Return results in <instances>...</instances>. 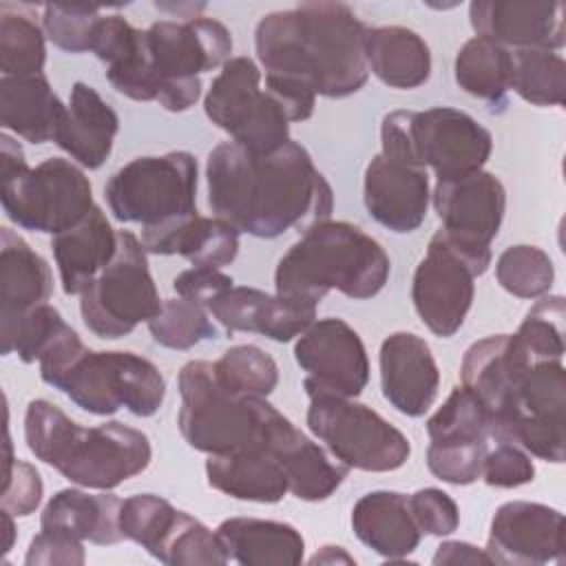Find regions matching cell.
I'll list each match as a JSON object with an SVG mask.
<instances>
[{
  "label": "cell",
  "mask_w": 566,
  "mask_h": 566,
  "mask_svg": "<svg viewBox=\"0 0 566 566\" xmlns=\"http://www.w3.org/2000/svg\"><path fill=\"white\" fill-rule=\"evenodd\" d=\"M511 88L533 106H562L566 97L564 57L548 49H515Z\"/></svg>",
  "instance_id": "37"
},
{
  "label": "cell",
  "mask_w": 566,
  "mask_h": 566,
  "mask_svg": "<svg viewBox=\"0 0 566 566\" xmlns=\"http://www.w3.org/2000/svg\"><path fill=\"white\" fill-rule=\"evenodd\" d=\"M391 272L385 248L347 221H318L287 248L274 270V292L312 307L336 290L347 298L376 296Z\"/></svg>",
  "instance_id": "4"
},
{
  "label": "cell",
  "mask_w": 566,
  "mask_h": 566,
  "mask_svg": "<svg viewBox=\"0 0 566 566\" xmlns=\"http://www.w3.org/2000/svg\"><path fill=\"white\" fill-rule=\"evenodd\" d=\"M385 400L409 418H420L438 398L440 371L424 338L411 332L389 334L378 354Z\"/></svg>",
  "instance_id": "23"
},
{
  "label": "cell",
  "mask_w": 566,
  "mask_h": 566,
  "mask_svg": "<svg viewBox=\"0 0 566 566\" xmlns=\"http://www.w3.org/2000/svg\"><path fill=\"white\" fill-rule=\"evenodd\" d=\"M217 535L228 557L241 566H296L305 557V539L287 522L228 517Z\"/></svg>",
  "instance_id": "31"
},
{
  "label": "cell",
  "mask_w": 566,
  "mask_h": 566,
  "mask_svg": "<svg viewBox=\"0 0 566 566\" xmlns=\"http://www.w3.org/2000/svg\"><path fill=\"white\" fill-rule=\"evenodd\" d=\"M206 184L212 214L256 239L307 230L334 208L329 181L292 139L268 155L221 142L208 155Z\"/></svg>",
  "instance_id": "1"
},
{
  "label": "cell",
  "mask_w": 566,
  "mask_h": 566,
  "mask_svg": "<svg viewBox=\"0 0 566 566\" xmlns=\"http://www.w3.org/2000/svg\"><path fill=\"white\" fill-rule=\"evenodd\" d=\"M239 230L219 217H201L199 212L177 223L142 230V243L150 254H179L197 268L230 265L239 254Z\"/></svg>",
  "instance_id": "28"
},
{
  "label": "cell",
  "mask_w": 566,
  "mask_h": 566,
  "mask_svg": "<svg viewBox=\"0 0 566 566\" xmlns=\"http://www.w3.org/2000/svg\"><path fill=\"white\" fill-rule=\"evenodd\" d=\"M122 500L113 493H88L80 489L57 491L42 509L40 528L71 535L97 546L124 539L119 531Z\"/></svg>",
  "instance_id": "30"
},
{
  "label": "cell",
  "mask_w": 566,
  "mask_h": 566,
  "mask_svg": "<svg viewBox=\"0 0 566 566\" xmlns=\"http://www.w3.org/2000/svg\"><path fill=\"white\" fill-rule=\"evenodd\" d=\"M119 531L168 566H223L230 562L217 531L155 493L122 500Z\"/></svg>",
  "instance_id": "13"
},
{
  "label": "cell",
  "mask_w": 566,
  "mask_h": 566,
  "mask_svg": "<svg viewBox=\"0 0 566 566\" xmlns=\"http://www.w3.org/2000/svg\"><path fill=\"white\" fill-rule=\"evenodd\" d=\"M365 62L389 88L411 91L422 86L431 75L429 44L416 31L398 24L367 27Z\"/></svg>",
  "instance_id": "34"
},
{
  "label": "cell",
  "mask_w": 566,
  "mask_h": 566,
  "mask_svg": "<svg viewBox=\"0 0 566 566\" xmlns=\"http://www.w3.org/2000/svg\"><path fill=\"white\" fill-rule=\"evenodd\" d=\"M365 35L367 27L349 4L301 2L263 15L254 29V49L265 75L343 99L358 93L369 77Z\"/></svg>",
  "instance_id": "2"
},
{
  "label": "cell",
  "mask_w": 566,
  "mask_h": 566,
  "mask_svg": "<svg viewBox=\"0 0 566 566\" xmlns=\"http://www.w3.org/2000/svg\"><path fill=\"white\" fill-rule=\"evenodd\" d=\"M117 130L119 117L111 104L93 86L75 82L53 142L82 168L95 170L108 159Z\"/></svg>",
  "instance_id": "26"
},
{
  "label": "cell",
  "mask_w": 566,
  "mask_h": 566,
  "mask_svg": "<svg viewBox=\"0 0 566 566\" xmlns=\"http://www.w3.org/2000/svg\"><path fill=\"white\" fill-rule=\"evenodd\" d=\"M53 274L49 263L11 228H0V338L24 314L49 301Z\"/></svg>",
  "instance_id": "25"
},
{
  "label": "cell",
  "mask_w": 566,
  "mask_h": 566,
  "mask_svg": "<svg viewBox=\"0 0 566 566\" xmlns=\"http://www.w3.org/2000/svg\"><path fill=\"white\" fill-rule=\"evenodd\" d=\"M119 245L113 261L80 294V314L88 332L115 340L148 323L161 298L148 270V252L133 232L117 230Z\"/></svg>",
  "instance_id": "9"
},
{
  "label": "cell",
  "mask_w": 566,
  "mask_h": 566,
  "mask_svg": "<svg viewBox=\"0 0 566 566\" xmlns=\"http://www.w3.org/2000/svg\"><path fill=\"white\" fill-rule=\"evenodd\" d=\"M64 325L62 314L53 305L42 303L24 314L9 336L0 338L2 354H18L22 363H35Z\"/></svg>",
  "instance_id": "46"
},
{
  "label": "cell",
  "mask_w": 566,
  "mask_h": 566,
  "mask_svg": "<svg viewBox=\"0 0 566 566\" xmlns=\"http://www.w3.org/2000/svg\"><path fill=\"white\" fill-rule=\"evenodd\" d=\"M480 478L495 489H515L535 480V464L515 442L491 440Z\"/></svg>",
  "instance_id": "49"
},
{
  "label": "cell",
  "mask_w": 566,
  "mask_h": 566,
  "mask_svg": "<svg viewBox=\"0 0 566 566\" xmlns=\"http://www.w3.org/2000/svg\"><path fill=\"white\" fill-rule=\"evenodd\" d=\"M206 310L230 334L254 332L276 343L301 336L316 321V307L248 285H232Z\"/></svg>",
  "instance_id": "24"
},
{
  "label": "cell",
  "mask_w": 566,
  "mask_h": 566,
  "mask_svg": "<svg viewBox=\"0 0 566 566\" xmlns=\"http://www.w3.org/2000/svg\"><path fill=\"white\" fill-rule=\"evenodd\" d=\"M46 62L44 29L24 4H0L2 75H38Z\"/></svg>",
  "instance_id": "36"
},
{
  "label": "cell",
  "mask_w": 566,
  "mask_h": 566,
  "mask_svg": "<svg viewBox=\"0 0 566 566\" xmlns=\"http://www.w3.org/2000/svg\"><path fill=\"white\" fill-rule=\"evenodd\" d=\"M363 201L378 226L396 234L418 230L431 201L427 168L378 153L365 168Z\"/></svg>",
  "instance_id": "21"
},
{
  "label": "cell",
  "mask_w": 566,
  "mask_h": 566,
  "mask_svg": "<svg viewBox=\"0 0 566 566\" xmlns=\"http://www.w3.org/2000/svg\"><path fill=\"white\" fill-rule=\"evenodd\" d=\"M64 108L42 73L0 77V124L29 144L51 142Z\"/></svg>",
  "instance_id": "32"
},
{
  "label": "cell",
  "mask_w": 566,
  "mask_h": 566,
  "mask_svg": "<svg viewBox=\"0 0 566 566\" xmlns=\"http://www.w3.org/2000/svg\"><path fill=\"white\" fill-rule=\"evenodd\" d=\"M2 210L15 226L60 234L77 226L93 210V188L80 166L64 157H51L35 168H22L0 177Z\"/></svg>",
  "instance_id": "11"
},
{
  "label": "cell",
  "mask_w": 566,
  "mask_h": 566,
  "mask_svg": "<svg viewBox=\"0 0 566 566\" xmlns=\"http://www.w3.org/2000/svg\"><path fill=\"white\" fill-rule=\"evenodd\" d=\"M206 117L250 153L268 155L290 142V117L281 102L261 88L259 66L245 57H230L210 82L203 97Z\"/></svg>",
  "instance_id": "10"
},
{
  "label": "cell",
  "mask_w": 566,
  "mask_h": 566,
  "mask_svg": "<svg viewBox=\"0 0 566 566\" xmlns=\"http://www.w3.org/2000/svg\"><path fill=\"white\" fill-rule=\"evenodd\" d=\"M44 484L33 464L13 458L11 436L7 429V464H4V484L0 493V504L15 517L31 515L42 502Z\"/></svg>",
  "instance_id": "48"
},
{
  "label": "cell",
  "mask_w": 566,
  "mask_h": 566,
  "mask_svg": "<svg viewBox=\"0 0 566 566\" xmlns=\"http://www.w3.org/2000/svg\"><path fill=\"white\" fill-rule=\"evenodd\" d=\"M413 153L438 181L460 179L484 168L493 150L491 133L469 113L451 106L409 111Z\"/></svg>",
  "instance_id": "17"
},
{
  "label": "cell",
  "mask_w": 566,
  "mask_h": 566,
  "mask_svg": "<svg viewBox=\"0 0 566 566\" xmlns=\"http://www.w3.org/2000/svg\"><path fill=\"white\" fill-rule=\"evenodd\" d=\"M212 367L219 385L234 396L265 398L279 385L276 360L256 345H234Z\"/></svg>",
  "instance_id": "38"
},
{
  "label": "cell",
  "mask_w": 566,
  "mask_h": 566,
  "mask_svg": "<svg viewBox=\"0 0 566 566\" xmlns=\"http://www.w3.org/2000/svg\"><path fill=\"white\" fill-rule=\"evenodd\" d=\"M40 378L93 416L122 407L148 418L166 398V380L155 363L135 352H93L66 323L42 352Z\"/></svg>",
  "instance_id": "5"
},
{
  "label": "cell",
  "mask_w": 566,
  "mask_h": 566,
  "mask_svg": "<svg viewBox=\"0 0 566 566\" xmlns=\"http://www.w3.org/2000/svg\"><path fill=\"white\" fill-rule=\"evenodd\" d=\"M307 398H356L369 382V358L358 332L343 318H318L296 340Z\"/></svg>",
  "instance_id": "15"
},
{
  "label": "cell",
  "mask_w": 566,
  "mask_h": 566,
  "mask_svg": "<svg viewBox=\"0 0 566 566\" xmlns=\"http://www.w3.org/2000/svg\"><path fill=\"white\" fill-rule=\"evenodd\" d=\"M433 564H491L484 548H478L469 542L447 539L433 553Z\"/></svg>",
  "instance_id": "54"
},
{
  "label": "cell",
  "mask_w": 566,
  "mask_h": 566,
  "mask_svg": "<svg viewBox=\"0 0 566 566\" xmlns=\"http://www.w3.org/2000/svg\"><path fill=\"white\" fill-rule=\"evenodd\" d=\"M495 279L517 298H539L551 292L555 265L537 245H511L495 261Z\"/></svg>",
  "instance_id": "40"
},
{
  "label": "cell",
  "mask_w": 566,
  "mask_h": 566,
  "mask_svg": "<svg viewBox=\"0 0 566 566\" xmlns=\"http://www.w3.org/2000/svg\"><path fill=\"white\" fill-rule=\"evenodd\" d=\"M206 478L219 493L243 502L274 504L290 491L279 460L261 444L234 453L208 455Z\"/></svg>",
  "instance_id": "33"
},
{
  "label": "cell",
  "mask_w": 566,
  "mask_h": 566,
  "mask_svg": "<svg viewBox=\"0 0 566 566\" xmlns=\"http://www.w3.org/2000/svg\"><path fill=\"white\" fill-rule=\"evenodd\" d=\"M354 535L387 562H402L420 544V528L409 509V495L398 491L365 493L352 509Z\"/></svg>",
  "instance_id": "29"
},
{
  "label": "cell",
  "mask_w": 566,
  "mask_h": 566,
  "mask_svg": "<svg viewBox=\"0 0 566 566\" xmlns=\"http://www.w3.org/2000/svg\"><path fill=\"white\" fill-rule=\"evenodd\" d=\"M427 436L429 440H491V420L475 396L458 385L427 420Z\"/></svg>",
  "instance_id": "42"
},
{
  "label": "cell",
  "mask_w": 566,
  "mask_h": 566,
  "mask_svg": "<svg viewBox=\"0 0 566 566\" xmlns=\"http://www.w3.org/2000/svg\"><path fill=\"white\" fill-rule=\"evenodd\" d=\"M473 281L471 265L436 232L411 281L413 307L431 334L451 338L460 332L473 305Z\"/></svg>",
  "instance_id": "18"
},
{
  "label": "cell",
  "mask_w": 566,
  "mask_h": 566,
  "mask_svg": "<svg viewBox=\"0 0 566 566\" xmlns=\"http://www.w3.org/2000/svg\"><path fill=\"white\" fill-rule=\"evenodd\" d=\"M475 35L513 49L564 46V4L548 0H475L469 4Z\"/></svg>",
  "instance_id": "22"
},
{
  "label": "cell",
  "mask_w": 566,
  "mask_h": 566,
  "mask_svg": "<svg viewBox=\"0 0 566 566\" xmlns=\"http://www.w3.org/2000/svg\"><path fill=\"white\" fill-rule=\"evenodd\" d=\"M564 296H539V301L526 312L515 336L533 363L562 360L564 356Z\"/></svg>",
  "instance_id": "41"
},
{
  "label": "cell",
  "mask_w": 566,
  "mask_h": 566,
  "mask_svg": "<svg viewBox=\"0 0 566 566\" xmlns=\"http://www.w3.org/2000/svg\"><path fill=\"white\" fill-rule=\"evenodd\" d=\"M261 447H265L279 460L287 478L290 493L303 502L327 500L349 473L343 462L296 429L272 405L265 409Z\"/></svg>",
  "instance_id": "20"
},
{
  "label": "cell",
  "mask_w": 566,
  "mask_h": 566,
  "mask_svg": "<svg viewBox=\"0 0 566 566\" xmlns=\"http://www.w3.org/2000/svg\"><path fill=\"white\" fill-rule=\"evenodd\" d=\"M84 562L86 551L82 539L42 528L31 539L24 555L27 566H82Z\"/></svg>",
  "instance_id": "51"
},
{
  "label": "cell",
  "mask_w": 566,
  "mask_h": 566,
  "mask_svg": "<svg viewBox=\"0 0 566 566\" xmlns=\"http://www.w3.org/2000/svg\"><path fill=\"white\" fill-rule=\"evenodd\" d=\"M265 91H270L285 108L290 122H305L312 117L316 106V93L294 80L265 75Z\"/></svg>",
  "instance_id": "53"
},
{
  "label": "cell",
  "mask_w": 566,
  "mask_h": 566,
  "mask_svg": "<svg viewBox=\"0 0 566 566\" xmlns=\"http://www.w3.org/2000/svg\"><path fill=\"white\" fill-rule=\"evenodd\" d=\"M117 245V230H113L99 206H93L77 226L55 234L51 239V250L64 294L80 296L113 261Z\"/></svg>",
  "instance_id": "27"
},
{
  "label": "cell",
  "mask_w": 566,
  "mask_h": 566,
  "mask_svg": "<svg viewBox=\"0 0 566 566\" xmlns=\"http://www.w3.org/2000/svg\"><path fill=\"white\" fill-rule=\"evenodd\" d=\"M148 332L161 347L179 352L217 338V327L210 321V312L203 305L181 296L161 303V310L148 321Z\"/></svg>",
  "instance_id": "39"
},
{
  "label": "cell",
  "mask_w": 566,
  "mask_h": 566,
  "mask_svg": "<svg viewBox=\"0 0 566 566\" xmlns=\"http://www.w3.org/2000/svg\"><path fill=\"white\" fill-rule=\"evenodd\" d=\"M179 416L184 440L201 453L223 455L259 447L263 440L265 398L226 391L208 360H190L179 369Z\"/></svg>",
  "instance_id": "6"
},
{
  "label": "cell",
  "mask_w": 566,
  "mask_h": 566,
  "mask_svg": "<svg viewBox=\"0 0 566 566\" xmlns=\"http://www.w3.org/2000/svg\"><path fill=\"white\" fill-rule=\"evenodd\" d=\"M29 451L69 482L113 491L148 469L153 447L146 433L122 422L82 427L60 407L35 398L24 411Z\"/></svg>",
  "instance_id": "3"
},
{
  "label": "cell",
  "mask_w": 566,
  "mask_h": 566,
  "mask_svg": "<svg viewBox=\"0 0 566 566\" xmlns=\"http://www.w3.org/2000/svg\"><path fill=\"white\" fill-rule=\"evenodd\" d=\"M102 15V7L53 2L42 7V29L60 51L86 53Z\"/></svg>",
  "instance_id": "44"
},
{
  "label": "cell",
  "mask_w": 566,
  "mask_h": 566,
  "mask_svg": "<svg viewBox=\"0 0 566 566\" xmlns=\"http://www.w3.org/2000/svg\"><path fill=\"white\" fill-rule=\"evenodd\" d=\"M453 75L464 93L489 102L493 108L502 106L511 91L513 51L475 35L460 46L453 62Z\"/></svg>",
  "instance_id": "35"
},
{
  "label": "cell",
  "mask_w": 566,
  "mask_h": 566,
  "mask_svg": "<svg viewBox=\"0 0 566 566\" xmlns=\"http://www.w3.org/2000/svg\"><path fill=\"white\" fill-rule=\"evenodd\" d=\"M506 440L522 447L528 455L562 464L566 458V420L517 416L509 427Z\"/></svg>",
  "instance_id": "47"
},
{
  "label": "cell",
  "mask_w": 566,
  "mask_h": 566,
  "mask_svg": "<svg viewBox=\"0 0 566 566\" xmlns=\"http://www.w3.org/2000/svg\"><path fill=\"white\" fill-rule=\"evenodd\" d=\"M146 51L155 102L168 113H184L201 97L199 75L232 57V35L214 18L159 20L146 29Z\"/></svg>",
  "instance_id": "7"
},
{
  "label": "cell",
  "mask_w": 566,
  "mask_h": 566,
  "mask_svg": "<svg viewBox=\"0 0 566 566\" xmlns=\"http://www.w3.org/2000/svg\"><path fill=\"white\" fill-rule=\"evenodd\" d=\"M307 427L347 469L396 471L411 455L409 438L354 398H310Z\"/></svg>",
  "instance_id": "12"
},
{
  "label": "cell",
  "mask_w": 566,
  "mask_h": 566,
  "mask_svg": "<svg viewBox=\"0 0 566 566\" xmlns=\"http://www.w3.org/2000/svg\"><path fill=\"white\" fill-rule=\"evenodd\" d=\"M310 564H356V559L343 546L327 544L310 557Z\"/></svg>",
  "instance_id": "55"
},
{
  "label": "cell",
  "mask_w": 566,
  "mask_h": 566,
  "mask_svg": "<svg viewBox=\"0 0 566 566\" xmlns=\"http://www.w3.org/2000/svg\"><path fill=\"white\" fill-rule=\"evenodd\" d=\"M13 517L9 511L2 509V522H4V553H9L13 548V537H15V524H13Z\"/></svg>",
  "instance_id": "56"
},
{
  "label": "cell",
  "mask_w": 566,
  "mask_h": 566,
  "mask_svg": "<svg viewBox=\"0 0 566 566\" xmlns=\"http://www.w3.org/2000/svg\"><path fill=\"white\" fill-rule=\"evenodd\" d=\"M484 551L491 564H564V515L539 502H504L493 513Z\"/></svg>",
  "instance_id": "19"
},
{
  "label": "cell",
  "mask_w": 566,
  "mask_h": 566,
  "mask_svg": "<svg viewBox=\"0 0 566 566\" xmlns=\"http://www.w3.org/2000/svg\"><path fill=\"white\" fill-rule=\"evenodd\" d=\"M431 201L442 223L440 237L471 265L475 276H482L491 265V241L504 221L502 181L486 170L436 181Z\"/></svg>",
  "instance_id": "14"
},
{
  "label": "cell",
  "mask_w": 566,
  "mask_h": 566,
  "mask_svg": "<svg viewBox=\"0 0 566 566\" xmlns=\"http://www.w3.org/2000/svg\"><path fill=\"white\" fill-rule=\"evenodd\" d=\"M533 365L515 334H493L475 340L462 356L460 385L484 407L491 420V440H506L520 416V385Z\"/></svg>",
  "instance_id": "16"
},
{
  "label": "cell",
  "mask_w": 566,
  "mask_h": 566,
  "mask_svg": "<svg viewBox=\"0 0 566 566\" xmlns=\"http://www.w3.org/2000/svg\"><path fill=\"white\" fill-rule=\"evenodd\" d=\"M409 509L422 535L447 537L460 526V511L455 500L436 486L418 489L409 495Z\"/></svg>",
  "instance_id": "50"
},
{
  "label": "cell",
  "mask_w": 566,
  "mask_h": 566,
  "mask_svg": "<svg viewBox=\"0 0 566 566\" xmlns=\"http://www.w3.org/2000/svg\"><path fill=\"white\" fill-rule=\"evenodd\" d=\"M197 159L188 150L135 157L115 170L104 197L122 223L155 230L197 214Z\"/></svg>",
  "instance_id": "8"
},
{
  "label": "cell",
  "mask_w": 566,
  "mask_h": 566,
  "mask_svg": "<svg viewBox=\"0 0 566 566\" xmlns=\"http://www.w3.org/2000/svg\"><path fill=\"white\" fill-rule=\"evenodd\" d=\"M520 416L566 420V369L562 360L528 365L520 385Z\"/></svg>",
  "instance_id": "43"
},
{
  "label": "cell",
  "mask_w": 566,
  "mask_h": 566,
  "mask_svg": "<svg viewBox=\"0 0 566 566\" xmlns=\"http://www.w3.org/2000/svg\"><path fill=\"white\" fill-rule=\"evenodd\" d=\"M234 285L232 276L223 274L217 268H188L184 272H179L172 281V287L177 292V296L188 298L197 305L208 307L214 298H219L223 292H228Z\"/></svg>",
  "instance_id": "52"
},
{
  "label": "cell",
  "mask_w": 566,
  "mask_h": 566,
  "mask_svg": "<svg viewBox=\"0 0 566 566\" xmlns=\"http://www.w3.org/2000/svg\"><path fill=\"white\" fill-rule=\"evenodd\" d=\"M489 438L475 440H431L427 447L429 471L453 486L473 484L482 475Z\"/></svg>",
  "instance_id": "45"
}]
</instances>
